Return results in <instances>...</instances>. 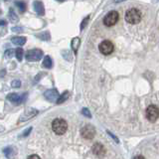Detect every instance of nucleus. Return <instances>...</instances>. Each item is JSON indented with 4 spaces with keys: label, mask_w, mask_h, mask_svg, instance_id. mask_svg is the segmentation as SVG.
I'll use <instances>...</instances> for the list:
<instances>
[{
    "label": "nucleus",
    "mask_w": 159,
    "mask_h": 159,
    "mask_svg": "<svg viewBox=\"0 0 159 159\" xmlns=\"http://www.w3.org/2000/svg\"><path fill=\"white\" fill-rule=\"evenodd\" d=\"M6 24H7V21H5V20H0V26H5Z\"/></svg>",
    "instance_id": "c85d7f7f"
},
{
    "label": "nucleus",
    "mask_w": 159,
    "mask_h": 159,
    "mask_svg": "<svg viewBox=\"0 0 159 159\" xmlns=\"http://www.w3.org/2000/svg\"><path fill=\"white\" fill-rule=\"evenodd\" d=\"M3 153L5 154V156L9 159H13L15 157V155L17 154V149L15 147L12 146H8V147H5L3 149Z\"/></svg>",
    "instance_id": "f8f14e48"
},
{
    "label": "nucleus",
    "mask_w": 159,
    "mask_h": 159,
    "mask_svg": "<svg viewBox=\"0 0 159 159\" xmlns=\"http://www.w3.org/2000/svg\"><path fill=\"white\" fill-rule=\"evenodd\" d=\"M56 1H58V2H64V1H66V0H56Z\"/></svg>",
    "instance_id": "2f4dec72"
},
{
    "label": "nucleus",
    "mask_w": 159,
    "mask_h": 159,
    "mask_svg": "<svg viewBox=\"0 0 159 159\" xmlns=\"http://www.w3.org/2000/svg\"><path fill=\"white\" fill-rule=\"evenodd\" d=\"M33 7H34V10L36 11V13L38 15H44L45 14V7H44V4L39 1V0H36V1H34L33 3Z\"/></svg>",
    "instance_id": "ddd939ff"
},
{
    "label": "nucleus",
    "mask_w": 159,
    "mask_h": 159,
    "mask_svg": "<svg viewBox=\"0 0 159 159\" xmlns=\"http://www.w3.org/2000/svg\"><path fill=\"white\" fill-rule=\"evenodd\" d=\"M28 159H41L38 155H36V154H34V155H30L28 157Z\"/></svg>",
    "instance_id": "cd10ccee"
},
{
    "label": "nucleus",
    "mask_w": 159,
    "mask_h": 159,
    "mask_svg": "<svg viewBox=\"0 0 159 159\" xmlns=\"http://www.w3.org/2000/svg\"><path fill=\"white\" fill-rule=\"evenodd\" d=\"M53 66V62H52V59L50 56H46L43 60V67L46 68V69H51Z\"/></svg>",
    "instance_id": "f3484780"
},
{
    "label": "nucleus",
    "mask_w": 159,
    "mask_h": 159,
    "mask_svg": "<svg viewBox=\"0 0 159 159\" xmlns=\"http://www.w3.org/2000/svg\"><path fill=\"white\" fill-rule=\"evenodd\" d=\"M23 55H24V51H23L22 48H17L16 50H15V57L17 58V60H18L19 62L22 61Z\"/></svg>",
    "instance_id": "412c9836"
},
{
    "label": "nucleus",
    "mask_w": 159,
    "mask_h": 159,
    "mask_svg": "<svg viewBox=\"0 0 159 159\" xmlns=\"http://www.w3.org/2000/svg\"><path fill=\"white\" fill-rule=\"evenodd\" d=\"M27 98H28V93H21V94L12 93L7 94V97H6V98L10 102L13 103V104H16V106H19V104L25 102H26Z\"/></svg>",
    "instance_id": "7ed1b4c3"
},
{
    "label": "nucleus",
    "mask_w": 159,
    "mask_h": 159,
    "mask_svg": "<svg viewBox=\"0 0 159 159\" xmlns=\"http://www.w3.org/2000/svg\"><path fill=\"white\" fill-rule=\"evenodd\" d=\"M11 86L12 88H20L21 87V81L20 80H14L11 83Z\"/></svg>",
    "instance_id": "b1692460"
},
{
    "label": "nucleus",
    "mask_w": 159,
    "mask_h": 159,
    "mask_svg": "<svg viewBox=\"0 0 159 159\" xmlns=\"http://www.w3.org/2000/svg\"><path fill=\"white\" fill-rule=\"evenodd\" d=\"M44 97L46 99H48L49 102H57V99L59 98L60 94L56 89H48L44 93Z\"/></svg>",
    "instance_id": "9d476101"
},
{
    "label": "nucleus",
    "mask_w": 159,
    "mask_h": 159,
    "mask_svg": "<svg viewBox=\"0 0 159 159\" xmlns=\"http://www.w3.org/2000/svg\"><path fill=\"white\" fill-rule=\"evenodd\" d=\"M119 15L117 11H111L108 12L103 18V24L107 27H111L113 25H116L118 21Z\"/></svg>",
    "instance_id": "39448f33"
},
{
    "label": "nucleus",
    "mask_w": 159,
    "mask_h": 159,
    "mask_svg": "<svg viewBox=\"0 0 159 159\" xmlns=\"http://www.w3.org/2000/svg\"><path fill=\"white\" fill-rule=\"evenodd\" d=\"M32 131V127H29L28 129H26V130L24 131V133L22 134L21 136H27V135H29V133Z\"/></svg>",
    "instance_id": "a878e982"
},
{
    "label": "nucleus",
    "mask_w": 159,
    "mask_h": 159,
    "mask_svg": "<svg viewBox=\"0 0 159 159\" xmlns=\"http://www.w3.org/2000/svg\"><path fill=\"white\" fill-rule=\"evenodd\" d=\"M11 42L14 45H17V46H23L27 42V38L23 36H16L11 39Z\"/></svg>",
    "instance_id": "4468645a"
},
{
    "label": "nucleus",
    "mask_w": 159,
    "mask_h": 159,
    "mask_svg": "<svg viewBox=\"0 0 159 159\" xmlns=\"http://www.w3.org/2000/svg\"><path fill=\"white\" fill-rule=\"evenodd\" d=\"M125 20L129 24H137L141 20V12L136 8H131L125 13Z\"/></svg>",
    "instance_id": "f03ea898"
},
{
    "label": "nucleus",
    "mask_w": 159,
    "mask_h": 159,
    "mask_svg": "<svg viewBox=\"0 0 159 159\" xmlns=\"http://www.w3.org/2000/svg\"><path fill=\"white\" fill-rule=\"evenodd\" d=\"M122 1H125V0H116V3H119V2H122Z\"/></svg>",
    "instance_id": "7c9ffc66"
},
{
    "label": "nucleus",
    "mask_w": 159,
    "mask_h": 159,
    "mask_svg": "<svg viewBox=\"0 0 159 159\" xmlns=\"http://www.w3.org/2000/svg\"><path fill=\"white\" fill-rule=\"evenodd\" d=\"M89 18H91V17H89V16L84 17V19L82 21V23H81V29H82V30L88 25V23H89Z\"/></svg>",
    "instance_id": "5701e85b"
},
{
    "label": "nucleus",
    "mask_w": 159,
    "mask_h": 159,
    "mask_svg": "<svg viewBox=\"0 0 159 159\" xmlns=\"http://www.w3.org/2000/svg\"><path fill=\"white\" fill-rule=\"evenodd\" d=\"M159 116V109L156 106H149L146 108V118L150 122H154Z\"/></svg>",
    "instance_id": "0eeeda50"
},
{
    "label": "nucleus",
    "mask_w": 159,
    "mask_h": 159,
    "mask_svg": "<svg viewBox=\"0 0 159 159\" xmlns=\"http://www.w3.org/2000/svg\"><path fill=\"white\" fill-rule=\"evenodd\" d=\"M134 159H145L143 156H141V155H138V156H136V157H134Z\"/></svg>",
    "instance_id": "c756f323"
},
{
    "label": "nucleus",
    "mask_w": 159,
    "mask_h": 159,
    "mask_svg": "<svg viewBox=\"0 0 159 159\" xmlns=\"http://www.w3.org/2000/svg\"><path fill=\"white\" fill-rule=\"evenodd\" d=\"M36 36L39 38L43 40V41H49L50 39H51V35H50V33L48 31H45V32H42V33H39L37 34Z\"/></svg>",
    "instance_id": "a211bd4d"
},
{
    "label": "nucleus",
    "mask_w": 159,
    "mask_h": 159,
    "mask_svg": "<svg viewBox=\"0 0 159 159\" xmlns=\"http://www.w3.org/2000/svg\"><path fill=\"white\" fill-rule=\"evenodd\" d=\"M43 51L40 49H32L28 50L25 54V58L29 62H38L42 59L43 57Z\"/></svg>",
    "instance_id": "20e7f679"
},
{
    "label": "nucleus",
    "mask_w": 159,
    "mask_h": 159,
    "mask_svg": "<svg viewBox=\"0 0 159 159\" xmlns=\"http://www.w3.org/2000/svg\"><path fill=\"white\" fill-rule=\"evenodd\" d=\"M98 49H99V52L103 55H111L113 52L114 47H113L112 42H111L109 40H104V41H102L99 44Z\"/></svg>",
    "instance_id": "423d86ee"
},
{
    "label": "nucleus",
    "mask_w": 159,
    "mask_h": 159,
    "mask_svg": "<svg viewBox=\"0 0 159 159\" xmlns=\"http://www.w3.org/2000/svg\"><path fill=\"white\" fill-rule=\"evenodd\" d=\"M92 150H93L94 155L99 156V157H102L104 154H106V148H104V146L101 143L93 144V147H92Z\"/></svg>",
    "instance_id": "9b49d317"
},
{
    "label": "nucleus",
    "mask_w": 159,
    "mask_h": 159,
    "mask_svg": "<svg viewBox=\"0 0 159 159\" xmlns=\"http://www.w3.org/2000/svg\"><path fill=\"white\" fill-rule=\"evenodd\" d=\"M69 96H70V93H69V92H65V93H63L61 96L59 97V98L57 99V103L58 104H60V103H63L65 101H67L68 99V98H69Z\"/></svg>",
    "instance_id": "aec40b11"
},
{
    "label": "nucleus",
    "mask_w": 159,
    "mask_h": 159,
    "mask_svg": "<svg viewBox=\"0 0 159 159\" xmlns=\"http://www.w3.org/2000/svg\"><path fill=\"white\" fill-rule=\"evenodd\" d=\"M15 5H16V7L19 9V11L21 12V13L26 11L27 5H26V3H25V2H23V1H16V2H15Z\"/></svg>",
    "instance_id": "6ab92c4d"
},
{
    "label": "nucleus",
    "mask_w": 159,
    "mask_h": 159,
    "mask_svg": "<svg viewBox=\"0 0 159 159\" xmlns=\"http://www.w3.org/2000/svg\"><path fill=\"white\" fill-rule=\"evenodd\" d=\"M52 129L56 134L62 135V134H64L67 131L68 123L63 118H56V119H54L52 122Z\"/></svg>",
    "instance_id": "f257e3e1"
},
{
    "label": "nucleus",
    "mask_w": 159,
    "mask_h": 159,
    "mask_svg": "<svg viewBox=\"0 0 159 159\" xmlns=\"http://www.w3.org/2000/svg\"><path fill=\"white\" fill-rule=\"evenodd\" d=\"M13 54H15V51H14V50H13V49H8V50H6V51H5L4 56H5V58L10 59V58H12Z\"/></svg>",
    "instance_id": "4be33fe9"
},
{
    "label": "nucleus",
    "mask_w": 159,
    "mask_h": 159,
    "mask_svg": "<svg viewBox=\"0 0 159 159\" xmlns=\"http://www.w3.org/2000/svg\"><path fill=\"white\" fill-rule=\"evenodd\" d=\"M82 113L84 114V116H87V117H92V114H91V112H89V111L88 108H83V111H82Z\"/></svg>",
    "instance_id": "393cba45"
},
{
    "label": "nucleus",
    "mask_w": 159,
    "mask_h": 159,
    "mask_svg": "<svg viewBox=\"0 0 159 159\" xmlns=\"http://www.w3.org/2000/svg\"><path fill=\"white\" fill-rule=\"evenodd\" d=\"M80 45H81V40H80L79 37H75L71 42V47L73 49V51L75 52V54H77Z\"/></svg>",
    "instance_id": "2eb2a0df"
},
{
    "label": "nucleus",
    "mask_w": 159,
    "mask_h": 159,
    "mask_svg": "<svg viewBox=\"0 0 159 159\" xmlns=\"http://www.w3.org/2000/svg\"><path fill=\"white\" fill-rule=\"evenodd\" d=\"M38 114V111L35 108H29L27 109L26 111H25L21 116H20L19 120H18V123H21L23 121H27L29 119H31L32 117H34L35 116H37Z\"/></svg>",
    "instance_id": "1a4fd4ad"
},
{
    "label": "nucleus",
    "mask_w": 159,
    "mask_h": 159,
    "mask_svg": "<svg viewBox=\"0 0 159 159\" xmlns=\"http://www.w3.org/2000/svg\"><path fill=\"white\" fill-rule=\"evenodd\" d=\"M8 16L10 18V21H11L12 23H17L19 21V18L17 16V14L16 12L14 11V9L13 8H10L9 9V14H8Z\"/></svg>",
    "instance_id": "dca6fc26"
},
{
    "label": "nucleus",
    "mask_w": 159,
    "mask_h": 159,
    "mask_svg": "<svg viewBox=\"0 0 159 159\" xmlns=\"http://www.w3.org/2000/svg\"><path fill=\"white\" fill-rule=\"evenodd\" d=\"M12 31L13 32H16V33H20V32L23 31V29L22 28H19V27H13L12 28Z\"/></svg>",
    "instance_id": "bb28decb"
},
{
    "label": "nucleus",
    "mask_w": 159,
    "mask_h": 159,
    "mask_svg": "<svg viewBox=\"0 0 159 159\" xmlns=\"http://www.w3.org/2000/svg\"><path fill=\"white\" fill-rule=\"evenodd\" d=\"M4 1H7V0H4Z\"/></svg>",
    "instance_id": "473e14b6"
},
{
    "label": "nucleus",
    "mask_w": 159,
    "mask_h": 159,
    "mask_svg": "<svg viewBox=\"0 0 159 159\" xmlns=\"http://www.w3.org/2000/svg\"><path fill=\"white\" fill-rule=\"evenodd\" d=\"M81 134H82V136L86 139H93V136L96 135V129H94V127L91 125V124H87V125H84L82 128Z\"/></svg>",
    "instance_id": "6e6552de"
}]
</instances>
